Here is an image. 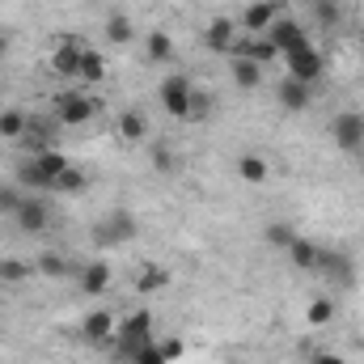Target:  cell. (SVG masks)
<instances>
[{
	"instance_id": "27",
	"label": "cell",
	"mask_w": 364,
	"mask_h": 364,
	"mask_svg": "<svg viewBox=\"0 0 364 364\" xmlns=\"http://www.w3.org/2000/svg\"><path fill=\"white\" fill-rule=\"evenodd\" d=\"M149 60L153 64H170L174 60V38L166 30H149Z\"/></svg>"
},
{
	"instance_id": "16",
	"label": "cell",
	"mask_w": 364,
	"mask_h": 364,
	"mask_svg": "<svg viewBox=\"0 0 364 364\" xmlns=\"http://www.w3.org/2000/svg\"><path fill=\"white\" fill-rule=\"evenodd\" d=\"M114 123H119V136H123L127 144H140V140H149V114H144L140 106H127V110H119V114H114Z\"/></svg>"
},
{
	"instance_id": "35",
	"label": "cell",
	"mask_w": 364,
	"mask_h": 364,
	"mask_svg": "<svg viewBox=\"0 0 364 364\" xmlns=\"http://www.w3.org/2000/svg\"><path fill=\"white\" fill-rule=\"evenodd\" d=\"M157 348H161V356L170 364H178L182 356H186V343H182L178 335H166V339H157Z\"/></svg>"
},
{
	"instance_id": "7",
	"label": "cell",
	"mask_w": 364,
	"mask_h": 364,
	"mask_svg": "<svg viewBox=\"0 0 364 364\" xmlns=\"http://www.w3.org/2000/svg\"><path fill=\"white\" fill-rule=\"evenodd\" d=\"M314 275H322V279H331V284H339V288H352L356 284V263L343 255V250H318V267Z\"/></svg>"
},
{
	"instance_id": "37",
	"label": "cell",
	"mask_w": 364,
	"mask_h": 364,
	"mask_svg": "<svg viewBox=\"0 0 364 364\" xmlns=\"http://www.w3.org/2000/svg\"><path fill=\"white\" fill-rule=\"evenodd\" d=\"M132 364H170V360L161 356V348H157V339H149V343H144V348L136 352V360H132Z\"/></svg>"
},
{
	"instance_id": "19",
	"label": "cell",
	"mask_w": 364,
	"mask_h": 364,
	"mask_svg": "<svg viewBox=\"0 0 364 364\" xmlns=\"http://www.w3.org/2000/svg\"><path fill=\"white\" fill-rule=\"evenodd\" d=\"M237 178L250 182V186H263V182L272 178L267 157H263V153H242V157H237Z\"/></svg>"
},
{
	"instance_id": "28",
	"label": "cell",
	"mask_w": 364,
	"mask_h": 364,
	"mask_svg": "<svg viewBox=\"0 0 364 364\" xmlns=\"http://www.w3.org/2000/svg\"><path fill=\"white\" fill-rule=\"evenodd\" d=\"M305 322H309V326H331V322H335V301H331V296H314V301L305 305Z\"/></svg>"
},
{
	"instance_id": "41",
	"label": "cell",
	"mask_w": 364,
	"mask_h": 364,
	"mask_svg": "<svg viewBox=\"0 0 364 364\" xmlns=\"http://www.w3.org/2000/svg\"><path fill=\"white\" fill-rule=\"evenodd\" d=\"M47 4H55V0H47Z\"/></svg>"
},
{
	"instance_id": "12",
	"label": "cell",
	"mask_w": 364,
	"mask_h": 364,
	"mask_svg": "<svg viewBox=\"0 0 364 364\" xmlns=\"http://www.w3.org/2000/svg\"><path fill=\"white\" fill-rule=\"evenodd\" d=\"M275 102H279L284 114H301V110L314 102V85H305V81H296V77H284V81L275 85Z\"/></svg>"
},
{
	"instance_id": "39",
	"label": "cell",
	"mask_w": 364,
	"mask_h": 364,
	"mask_svg": "<svg viewBox=\"0 0 364 364\" xmlns=\"http://www.w3.org/2000/svg\"><path fill=\"white\" fill-rule=\"evenodd\" d=\"M4 51H9V34L0 30V55H4Z\"/></svg>"
},
{
	"instance_id": "11",
	"label": "cell",
	"mask_w": 364,
	"mask_h": 364,
	"mask_svg": "<svg viewBox=\"0 0 364 364\" xmlns=\"http://www.w3.org/2000/svg\"><path fill=\"white\" fill-rule=\"evenodd\" d=\"M81 55H85V43H81V38H60L55 51H51V73L64 77V81H77Z\"/></svg>"
},
{
	"instance_id": "15",
	"label": "cell",
	"mask_w": 364,
	"mask_h": 364,
	"mask_svg": "<svg viewBox=\"0 0 364 364\" xmlns=\"http://www.w3.org/2000/svg\"><path fill=\"white\" fill-rule=\"evenodd\" d=\"M114 326H119V318L110 309H93V314H85V322H81V339L85 343H110L114 339Z\"/></svg>"
},
{
	"instance_id": "5",
	"label": "cell",
	"mask_w": 364,
	"mask_h": 364,
	"mask_svg": "<svg viewBox=\"0 0 364 364\" xmlns=\"http://www.w3.org/2000/svg\"><path fill=\"white\" fill-rule=\"evenodd\" d=\"M331 140L343 153H360L364 149V114L360 110H339L335 123H331Z\"/></svg>"
},
{
	"instance_id": "18",
	"label": "cell",
	"mask_w": 364,
	"mask_h": 364,
	"mask_svg": "<svg viewBox=\"0 0 364 364\" xmlns=\"http://www.w3.org/2000/svg\"><path fill=\"white\" fill-rule=\"evenodd\" d=\"M229 77L237 90H259L263 85V64L246 60V55H229Z\"/></svg>"
},
{
	"instance_id": "34",
	"label": "cell",
	"mask_w": 364,
	"mask_h": 364,
	"mask_svg": "<svg viewBox=\"0 0 364 364\" xmlns=\"http://www.w3.org/2000/svg\"><path fill=\"white\" fill-rule=\"evenodd\" d=\"M212 110H216V102L203 90H195L191 93V119H186V123H203V119H212Z\"/></svg>"
},
{
	"instance_id": "38",
	"label": "cell",
	"mask_w": 364,
	"mask_h": 364,
	"mask_svg": "<svg viewBox=\"0 0 364 364\" xmlns=\"http://www.w3.org/2000/svg\"><path fill=\"white\" fill-rule=\"evenodd\" d=\"M309 364H348V360H339L335 352H314V356H309Z\"/></svg>"
},
{
	"instance_id": "14",
	"label": "cell",
	"mask_w": 364,
	"mask_h": 364,
	"mask_svg": "<svg viewBox=\"0 0 364 364\" xmlns=\"http://www.w3.org/2000/svg\"><path fill=\"white\" fill-rule=\"evenodd\" d=\"M77 279H81V292H85V296H102V292L110 288L114 272H110L106 259H90L85 267H77Z\"/></svg>"
},
{
	"instance_id": "2",
	"label": "cell",
	"mask_w": 364,
	"mask_h": 364,
	"mask_svg": "<svg viewBox=\"0 0 364 364\" xmlns=\"http://www.w3.org/2000/svg\"><path fill=\"white\" fill-rule=\"evenodd\" d=\"M140 237V220L132 216V212H106L97 225H93V246L97 250H114V246H127V242H136Z\"/></svg>"
},
{
	"instance_id": "21",
	"label": "cell",
	"mask_w": 364,
	"mask_h": 364,
	"mask_svg": "<svg viewBox=\"0 0 364 364\" xmlns=\"http://www.w3.org/2000/svg\"><path fill=\"white\" fill-rule=\"evenodd\" d=\"M318 250H322L318 242H309V237H296V242H292L284 255H288V263H292L296 272H309V275H314V267H318Z\"/></svg>"
},
{
	"instance_id": "17",
	"label": "cell",
	"mask_w": 364,
	"mask_h": 364,
	"mask_svg": "<svg viewBox=\"0 0 364 364\" xmlns=\"http://www.w3.org/2000/svg\"><path fill=\"white\" fill-rule=\"evenodd\" d=\"M170 267H161V263H144L140 272H136V292L140 296H157V292H166L170 288Z\"/></svg>"
},
{
	"instance_id": "13",
	"label": "cell",
	"mask_w": 364,
	"mask_h": 364,
	"mask_svg": "<svg viewBox=\"0 0 364 364\" xmlns=\"http://www.w3.org/2000/svg\"><path fill=\"white\" fill-rule=\"evenodd\" d=\"M233 43H237V21L233 17H212L208 21V34H203V47L212 51V55H229L233 51Z\"/></svg>"
},
{
	"instance_id": "32",
	"label": "cell",
	"mask_w": 364,
	"mask_h": 364,
	"mask_svg": "<svg viewBox=\"0 0 364 364\" xmlns=\"http://www.w3.org/2000/svg\"><path fill=\"white\" fill-rule=\"evenodd\" d=\"M21 203H26V191L17 182H0V216H17Z\"/></svg>"
},
{
	"instance_id": "29",
	"label": "cell",
	"mask_w": 364,
	"mask_h": 364,
	"mask_svg": "<svg viewBox=\"0 0 364 364\" xmlns=\"http://www.w3.org/2000/svg\"><path fill=\"white\" fill-rule=\"evenodd\" d=\"M34 272H43L47 279H64V275H68V259H64L60 250H43L38 263H34Z\"/></svg>"
},
{
	"instance_id": "3",
	"label": "cell",
	"mask_w": 364,
	"mask_h": 364,
	"mask_svg": "<svg viewBox=\"0 0 364 364\" xmlns=\"http://www.w3.org/2000/svg\"><path fill=\"white\" fill-rule=\"evenodd\" d=\"M97 110H102V102L90 97L81 85H77V90H64L55 102H51V114H55L60 127H81V123H90Z\"/></svg>"
},
{
	"instance_id": "22",
	"label": "cell",
	"mask_w": 364,
	"mask_h": 364,
	"mask_svg": "<svg viewBox=\"0 0 364 364\" xmlns=\"http://www.w3.org/2000/svg\"><path fill=\"white\" fill-rule=\"evenodd\" d=\"M77 81H81V90H90V85H97V81H106V60H102L97 47H85L81 68H77Z\"/></svg>"
},
{
	"instance_id": "8",
	"label": "cell",
	"mask_w": 364,
	"mask_h": 364,
	"mask_svg": "<svg viewBox=\"0 0 364 364\" xmlns=\"http://www.w3.org/2000/svg\"><path fill=\"white\" fill-rule=\"evenodd\" d=\"M267 38L279 47V60H284V55H292V51H301V47H309V34H305V26H301V21H292L288 13H279V17L272 21Z\"/></svg>"
},
{
	"instance_id": "40",
	"label": "cell",
	"mask_w": 364,
	"mask_h": 364,
	"mask_svg": "<svg viewBox=\"0 0 364 364\" xmlns=\"http://www.w3.org/2000/svg\"><path fill=\"white\" fill-rule=\"evenodd\" d=\"M339 4H356V0H339Z\"/></svg>"
},
{
	"instance_id": "24",
	"label": "cell",
	"mask_w": 364,
	"mask_h": 364,
	"mask_svg": "<svg viewBox=\"0 0 364 364\" xmlns=\"http://www.w3.org/2000/svg\"><path fill=\"white\" fill-rule=\"evenodd\" d=\"M34 166L43 170V178L51 182V191H55V178H60V174H64V170H68L73 161H68V157H64L60 149H43V153H34Z\"/></svg>"
},
{
	"instance_id": "26",
	"label": "cell",
	"mask_w": 364,
	"mask_h": 364,
	"mask_svg": "<svg viewBox=\"0 0 364 364\" xmlns=\"http://www.w3.org/2000/svg\"><path fill=\"white\" fill-rule=\"evenodd\" d=\"M13 178H17L21 191H51V182L43 178V170L34 166V157H26V161L17 166V174H13Z\"/></svg>"
},
{
	"instance_id": "33",
	"label": "cell",
	"mask_w": 364,
	"mask_h": 364,
	"mask_svg": "<svg viewBox=\"0 0 364 364\" xmlns=\"http://www.w3.org/2000/svg\"><path fill=\"white\" fill-rule=\"evenodd\" d=\"M149 157H153V170H157V174H174V170H178V157H174L170 144H153Z\"/></svg>"
},
{
	"instance_id": "1",
	"label": "cell",
	"mask_w": 364,
	"mask_h": 364,
	"mask_svg": "<svg viewBox=\"0 0 364 364\" xmlns=\"http://www.w3.org/2000/svg\"><path fill=\"white\" fill-rule=\"evenodd\" d=\"M149 339H153V314H149V309H136V314L119 318L110 348H114V356H119V360L132 364V360H136V352H140Z\"/></svg>"
},
{
	"instance_id": "10",
	"label": "cell",
	"mask_w": 364,
	"mask_h": 364,
	"mask_svg": "<svg viewBox=\"0 0 364 364\" xmlns=\"http://www.w3.org/2000/svg\"><path fill=\"white\" fill-rule=\"evenodd\" d=\"M279 13H284V4H279V0H250V4L242 9V21H237V26H242L246 34H267Z\"/></svg>"
},
{
	"instance_id": "4",
	"label": "cell",
	"mask_w": 364,
	"mask_h": 364,
	"mask_svg": "<svg viewBox=\"0 0 364 364\" xmlns=\"http://www.w3.org/2000/svg\"><path fill=\"white\" fill-rule=\"evenodd\" d=\"M191 93H195V81L186 77V73H174V77H166L161 81V106H166V114H174V119H191Z\"/></svg>"
},
{
	"instance_id": "30",
	"label": "cell",
	"mask_w": 364,
	"mask_h": 364,
	"mask_svg": "<svg viewBox=\"0 0 364 364\" xmlns=\"http://www.w3.org/2000/svg\"><path fill=\"white\" fill-rule=\"evenodd\" d=\"M263 237H267V246H275V250H288V246H292V242H296L301 233H296V229H292L288 220H272Z\"/></svg>"
},
{
	"instance_id": "31",
	"label": "cell",
	"mask_w": 364,
	"mask_h": 364,
	"mask_svg": "<svg viewBox=\"0 0 364 364\" xmlns=\"http://www.w3.org/2000/svg\"><path fill=\"white\" fill-rule=\"evenodd\" d=\"M85 186H90V178H85V170H81V166H68V170L55 178V191H60V195H81Z\"/></svg>"
},
{
	"instance_id": "25",
	"label": "cell",
	"mask_w": 364,
	"mask_h": 364,
	"mask_svg": "<svg viewBox=\"0 0 364 364\" xmlns=\"http://www.w3.org/2000/svg\"><path fill=\"white\" fill-rule=\"evenodd\" d=\"M30 275H34V263H26V259H0V284L4 288H17Z\"/></svg>"
},
{
	"instance_id": "6",
	"label": "cell",
	"mask_w": 364,
	"mask_h": 364,
	"mask_svg": "<svg viewBox=\"0 0 364 364\" xmlns=\"http://www.w3.org/2000/svg\"><path fill=\"white\" fill-rule=\"evenodd\" d=\"M284 73H288V77H296V81H305V85H314V81H322L326 60H322V51L309 43V47H301V51L284 55Z\"/></svg>"
},
{
	"instance_id": "36",
	"label": "cell",
	"mask_w": 364,
	"mask_h": 364,
	"mask_svg": "<svg viewBox=\"0 0 364 364\" xmlns=\"http://www.w3.org/2000/svg\"><path fill=\"white\" fill-rule=\"evenodd\" d=\"M314 13L322 26H339V0H314Z\"/></svg>"
},
{
	"instance_id": "9",
	"label": "cell",
	"mask_w": 364,
	"mask_h": 364,
	"mask_svg": "<svg viewBox=\"0 0 364 364\" xmlns=\"http://www.w3.org/2000/svg\"><path fill=\"white\" fill-rule=\"evenodd\" d=\"M13 225H17L21 233H30V237H38V233H47V225H51V203H47L43 195H26V203L17 208V216H13Z\"/></svg>"
},
{
	"instance_id": "20",
	"label": "cell",
	"mask_w": 364,
	"mask_h": 364,
	"mask_svg": "<svg viewBox=\"0 0 364 364\" xmlns=\"http://www.w3.org/2000/svg\"><path fill=\"white\" fill-rule=\"evenodd\" d=\"M30 132V114L21 110V106H9V110H0V140H13V144H21V136Z\"/></svg>"
},
{
	"instance_id": "23",
	"label": "cell",
	"mask_w": 364,
	"mask_h": 364,
	"mask_svg": "<svg viewBox=\"0 0 364 364\" xmlns=\"http://www.w3.org/2000/svg\"><path fill=\"white\" fill-rule=\"evenodd\" d=\"M136 38V26H132V17L123 13V9H114L110 17H106V43L110 47H127Z\"/></svg>"
}]
</instances>
